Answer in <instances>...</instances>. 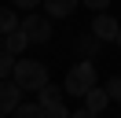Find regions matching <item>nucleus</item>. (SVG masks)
Returning <instances> with one entry per match:
<instances>
[{"label": "nucleus", "instance_id": "nucleus-1", "mask_svg": "<svg viewBox=\"0 0 121 118\" xmlns=\"http://www.w3.org/2000/svg\"><path fill=\"white\" fill-rule=\"evenodd\" d=\"M11 78L18 81V88H22V92H40V88L52 81V78H48V66L37 63V59H18Z\"/></svg>", "mask_w": 121, "mask_h": 118}, {"label": "nucleus", "instance_id": "nucleus-2", "mask_svg": "<svg viewBox=\"0 0 121 118\" xmlns=\"http://www.w3.org/2000/svg\"><path fill=\"white\" fill-rule=\"evenodd\" d=\"M95 85V63L92 59H81V63H73L66 70V81H62V88H66V96H81L84 100V92Z\"/></svg>", "mask_w": 121, "mask_h": 118}, {"label": "nucleus", "instance_id": "nucleus-3", "mask_svg": "<svg viewBox=\"0 0 121 118\" xmlns=\"http://www.w3.org/2000/svg\"><path fill=\"white\" fill-rule=\"evenodd\" d=\"M22 30H26V37H30V44H48L52 41V15H37V11H30L22 19Z\"/></svg>", "mask_w": 121, "mask_h": 118}, {"label": "nucleus", "instance_id": "nucleus-4", "mask_svg": "<svg viewBox=\"0 0 121 118\" xmlns=\"http://www.w3.org/2000/svg\"><path fill=\"white\" fill-rule=\"evenodd\" d=\"M88 30H92V33H95L103 44H110V41H117V30H121V22L114 19L110 11H95V19H92V26H88Z\"/></svg>", "mask_w": 121, "mask_h": 118}, {"label": "nucleus", "instance_id": "nucleus-5", "mask_svg": "<svg viewBox=\"0 0 121 118\" xmlns=\"http://www.w3.org/2000/svg\"><path fill=\"white\" fill-rule=\"evenodd\" d=\"M18 103H22V88H18V81H15V78H0V111L11 114Z\"/></svg>", "mask_w": 121, "mask_h": 118}, {"label": "nucleus", "instance_id": "nucleus-6", "mask_svg": "<svg viewBox=\"0 0 121 118\" xmlns=\"http://www.w3.org/2000/svg\"><path fill=\"white\" fill-rule=\"evenodd\" d=\"M84 107L92 111V114H103L106 107H110V92H106V85L99 88V85H92L88 92H84Z\"/></svg>", "mask_w": 121, "mask_h": 118}, {"label": "nucleus", "instance_id": "nucleus-7", "mask_svg": "<svg viewBox=\"0 0 121 118\" xmlns=\"http://www.w3.org/2000/svg\"><path fill=\"white\" fill-rule=\"evenodd\" d=\"M77 7H81V0H44V15H52V19H70Z\"/></svg>", "mask_w": 121, "mask_h": 118}, {"label": "nucleus", "instance_id": "nucleus-8", "mask_svg": "<svg viewBox=\"0 0 121 118\" xmlns=\"http://www.w3.org/2000/svg\"><path fill=\"white\" fill-rule=\"evenodd\" d=\"M99 52H103V41H99V37L92 33V30L77 37V55H81V59H95Z\"/></svg>", "mask_w": 121, "mask_h": 118}, {"label": "nucleus", "instance_id": "nucleus-9", "mask_svg": "<svg viewBox=\"0 0 121 118\" xmlns=\"http://www.w3.org/2000/svg\"><path fill=\"white\" fill-rule=\"evenodd\" d=\"M4 48H8V52H15V55H22V52L30 48V37H26V30L18 26V30H11V33H4Z\"/></svg>", "mask_w": 121, "mask_h": 118}, {"label": "nucleus", "instance_id": "nucleus-10", "mask_svg": "<svg viewBox=\"0 0 121 118\" xmlns=\"http://www.w3.org/2000/svg\"><path fill=\"white\" fill-rule=\"evenodd\" d=\"M18 26H22V19L15 15V7L4 4V7H0V33H11V30H18Z\"/></svg>", "mask_w": 121, "mask_h": 118}, {"label": "nucleus", "instance_id": "nucleus-11", "mask_svg": "<svg viewBox=\"0 0 121 118\" xmlns=\"http://www.w3.org/2000/svg\"><path fill=\"white\" fill-rule=\"evenodd\" d=\"M15 63H18V55H15V52L0 48V78H11V74H15Z\"/></svg>", "mask_w": 121, "mask_h": 118}, {"label": "nucleus", "instance_id": "nucleus-12", "mask_svg": "<svg viewBox=\"0 0 121 118\" xmlns=\"http://www.w3.org/2000/svg\"><path fill=\"white\" fill-rule=\"evenodd\" d=\"M11 118H44V111H40V103H18Z\"/></svg>", "mask_w": 121, "mask_h": 118}, {"label": "nucleus", "instance_id": "nucleus-13", "mask_svg": "<svg viewBox=\"0 0 121 118\" xmlns=\"http://www.w3.org/2000/svg\"><path fill=\"white\" fill-rule=\"evenodd\" d=\"M40 111H44V118H70V111H66V103H62V100L40 103Z\"/></svg>", "mask_w": 121, "mask_h": 118}, {"label": "nucleus", "instance_id": "nucleus-14", "mask_svg": "<svg viewBox=\"0 0 121 118\" xmlns=\"http://www.w3.org/2000/svg\"><path fill=\"white\" fill-rule=\"evenodd\" d=\"M106 92H110V103H121V74L106 81Z\"/></svg>", "mask_w": 121, "mask_h": 118}, {"label": "nucleus", "instance_id": "nucleus-15", "mask_svg": "<svg viewBox=\"0 0 121 118\" xmlns=\"http://www.w3.org/2000/svg\"><path fill=\"white\" fill-rule=\"evenodd\" d=\"M11 4H15L18 11H37V4H44V0H11Z\"/></svg>", "mask_w": 121, "mask_h": 118}, {"label": "nucleus", "instance_id": "nucleus-16", "mask_svg": "<svg viewBox=\"0 0 121 118\" xmlns=\"http://www.w3.org/2000/svg\"><path fill=\"white\" fill-rule=\"evenodd\" d=\"M84 7H92V11H106L110 7V0H81Z\"/></svg>", "mask_w": 121, "mask_h": 118}, {"label": "nucleus", "instance_id": "nucleus-17", "mask_svg": "<svg viewBox=\"0 0 121 118\" xmlns=\"http://www.w3.org/2000/svg\"><path fill=\"white\" fill-rule=\"evenodd\" d=\"M70 118H99V114H92L88 107H81V111H70Z\"/></svg>", "mask_w": 121, "mask_h": 118}, {"label": "nucleus", "instance_id": "nucleus-18", "mask_svg": "<svg viewBox=\"0 0 121 118\" xmlns=\"http://www.w3.org/2000/svg\"><path fill=\"white\" fill-rule=\"evenodd\" d=\"M0 48H4V33H0Z\"/></svg>", "mask_w": 121, "mask_h": 118}, {"label": "nucleus", "instance_id": "nucleus-19", "mask_svg": "<svg viewBox=\"0 0 121 118\" xmlns=\"http://www.w3.org/2000/svg\"><path fill=\"white\" fill-rule=\"evenodd\" d=\"M0 118H11V114H4V111H0Z\"/></svg>", "mask_w": 121, "mask_h": 118}, {"label": "nucleus", "instance_id": "nucleus-20", "mask_svg": "<svg viewBox=\"0 0 121 118\" xmlns=\"http://www.w3.org/2000/svg\"><path fill=\"white\" fill-rule=\"evenodd\" d=\"M117 44H121V30H117Z\"/></svg>", "mask_w": 121, "mask_h": 118}]
</instances>
